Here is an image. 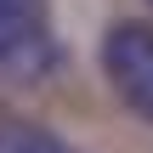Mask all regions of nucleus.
Listing matches in <instances>:
<instances>
[{
    "instance_id": "obj_1",
    "label": "nucleus",
    "mask_w": 153,
    "mask_h": 153,
    "mask_svg": "<svg viewBox=\"0 0 153 153\" xmlns=\"http://www.w3.org/2000/svg\"><path fill=\"white\" fill-rule=\"evenodd\" d=\"M102 74L119 102L153 125V23H114L102 34Z\"/></svg>"
},
{
    "instance_id": "obj_2",
    "label": "nucleus",
    "mask_w": 153,
    "mask_h": 153,
    "mask_svg": "<svg viewBox=\"0 0 153 153\" xmlns=\"http://www.w3.org/2000/svg\"><path fill=\"white\" fill-rule=\"evenodd\" d=\"M45 40V0H0V62L28 57Z\"/></svg>"
},
{
    "instance_id": "obj_3",
    "label": "nucleus",
    "mask_w": 153,
    "mask_h": 153,
    "mask_svg": "<svg viewBox=\"0 0 153 153\" xmlns=\"http://www.w3.org/2000/svg\"><path fill=\"white\" fill-rule=\"evenodd\" d=\"M0 153H74V148H68L57 131H45V125L17 119V114L0 108Z\"/></svg>"
}]
</instances>
